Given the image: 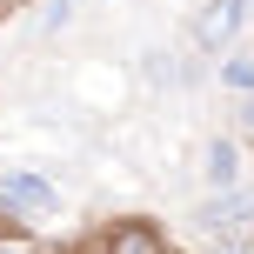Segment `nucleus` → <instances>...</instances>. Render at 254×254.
Returning <instances> with one entry per match:
<instances>
[{
	"label": "nucleus",
	"instance_id": "nucleus-4",
	"mask_svg": "<svg viewBox=\"0 0 254 254\" xmlns=\"http://www.w3.org/2000/svg\"><path fill=\"white\" fill-rule=\"evenodd\" d=\"M248 140L234 134V127H221V134L201 140V154H194V181H201V194H228V188H248Z\"/></svg>",
	"mask_w": 254,
	"mask_h": 254
},
{
	"label": "nucleus",
	"instance_id": "nucleus-6",
	"mask_svg": "<svg viewBox=\"0 0 254 254\" xmlns=\"http://www.w3.org/2000/svg\"><path fill=\"white\" fill-rule=\"evenodd\" d=\"M181 61H188V54H181V47H161V40L140 47V87H147V94H174L181 87Z\"/></svg>",
	"mask_w": 254,
	"mask_h": 254
},
{
	"label": "nucleus",
	"instance_id": "nucleus-7",
	"mask_svg": "<svg viewBox=\"0 0 254 254\" xmlns=\"http://www.w3.org/2000/svg\"><path fill=\"white\" fill-rule=\"evenodd\" d=\"M214 87L228 94V101H248V94H254V47L221 54V61H214Z\"/></svg>",
	"mask_w": 254,
	"mask_h": 254
},
{
	"label": "nucleus",
	"instance_id": "nucleus-3",
	"mask_svg": "<svg viewBox=\"0 0 254 254\" xmlns=\"http://www.w3.org/2000/svg\"><path fill=\"white\" fill-rule=\"evenodd\" d=\"M241 34H248V0H201V7L188 13V47L207 54V61L234 54Z\"/></svg>",
	"mask_w": 254,
	"mask_h": 254
},
{
	"label": "nucleus",
	"instance_id": "nucleus-5",
	"mask_svg": "<svg viewBox=\"0 0 254 254\" xmlns=\"http://www.w3.org/2000/svg\"><path fill=\"white\" fill-rule=\"evenodd\" d=\"M94 248H101V254H181L174 234H167L154 214H114V221H101Z\"/></svg>",
	"mask_w": 254,
	"mask_h": 254
},
{
	"label": "nucleus",
	"instance_id": "nucleus-1",
	"mask_svg": "<svg viewBox=\"0 0 254 254\" xmlns=\"http://www.w3.org/2000/svg\"><path fill=\"white\" fill-rule=\"evenodd\" d=\"M0 214L13 221V228H47V221L67 214V194L61 181L47 174V167H0Z\"/></svg>",
	"mask_w": 254,
	"mask_h": 254
},
{
	"label": "nucleus",
	"instance_id": "nucleus-8",
	"mask_svg": "<svg viewBox=\"0 0 254 254\" xmlns=\"http://www.w3.org/2000/svg\"><path fill=\"white\" fill-rule=\"evenodd\" d=\"M80 7H87V0H40V7H34V34L40 40L74 34V27H80Z\"/></svg>",
	"mask_w": 254,
	"mask_h": 254
},
{
	"label": "nucleus",
	"instance_id": "nucleus-9",
	"mask_svg": "<svg viewBox=\"0 0 254 254\" xmlns=\"http://www.w3.org/2000/svg\"><path fill=\"white\" fill-rule=\"evenodd\" d=\"M27 7H40V0H0V20H7V13H27Z\"/></svg>",
	"mask_w": 254,
	"mask_h": 254
},
{
	"label": "nucleus",
	"instance_id": "nucleus-10",
	"mask_svg": "<svg viewBox=\"0 0 254 254\" xmlns=\"http://www.w3.org/2000/svg\"><path fill=\"white\" fill-rule=\"evenodd\" d=\"M248 34H254V0H248Z\"/></svg>",
	"mask_w": 254,
	"mask_h": 254
},
{
	"label": "nucleus",
	"instance_id": "nucleus-2",
	"mask_svg": "<svg viewBox=\"0 0 254 254\" xmlns=\"http://www.w3.org/2000/svg\"><path fill=\"white\" fill-rule=\"evenodd\" d=\"M188 228L194 241H254V181L248 188H228V194H201L188 207Z\"/></svg>",
	"mask_w": 254,
	"mask_h": 254
}]
</instances>
